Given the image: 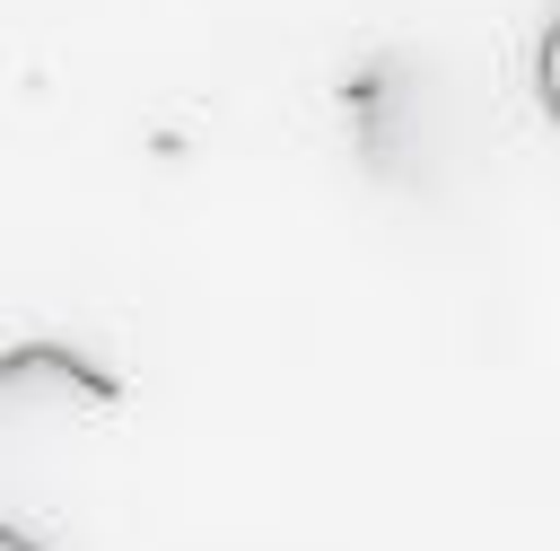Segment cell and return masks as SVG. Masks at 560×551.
Returning a JSON list of instances; mask_svg holds the SVG:
<instances>
[{
  "instance_id": "cell-1",
  "label": "cell",
  "mask_w": 560,
  "mask_h": 551,
  "mask_svg": "<svg viewBox=\"0 0 560 551\" xmlns=\"http://www.w3.org/2000/svg\"><path fill=\"white\" fill-rule=\"evenodd\" d=\"M44 402H70V411H114L122 385L105 367H88L79 350L61 341H26V350H0V411H44Z\"/></svg>"
},
{
  "instance_id": "cell-3",
  "label": "cell",
  "mask_w": 560,
  "mask_h": 551,
  "mask_svg": "<svg viewBox=\"0 0 560 551\" xmlns=\"http://www.w3.org/2000/svg\"><path fill=\"white\" fill-rule=\"evenodd\" d=\"M0 551H44L35 534H18V525H0Z\"/></svg>"
},
{
  "instance_id": "cell-2",
  "label": "cell",
  "mask_w": 560,
  "mask_h": 551,
  "mask_svg": "<svg viewBox=\"0 0 560 551\" xmlns=\"http://www.w3.org/2000/svg\"><path fill=\"white\" fill-rule=\"evenodd\" d=\"M534 87H542V114L560 122V17L542 26V52H534Z\"/></svg>"
}]
</instances>
